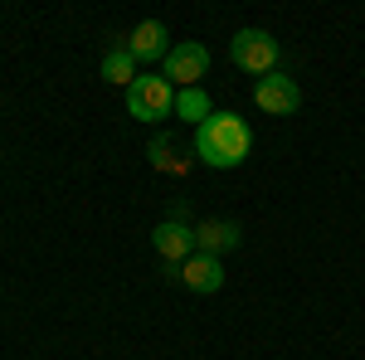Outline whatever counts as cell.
<instances>
[{
	"mask_svg": "<svg viewBox=\"0 0 365 360\" xmlns=\"http://www.w3.org/2000/svg\"><path fill=\"white\" fill-rule=\"evenodd\" d=\"M249 151H253V127L239 117V112H210L205 122L195 127V156H200V166H210V170H234V166H244L249 161Z\"/></svg>",
	"mask_w": 365,
	"mask_h": 360,
	"instance_id": "6da1fadb",
	"label": "cell"
},
{
	"mask_svg": "<svg viewBox=\"0 0 365 360\" xmlns=\"http://www.w3.org/2000/svg\"><path fill=\"white\" fill-rule=\"evenodd\" d=\"M278 58H282V44L268 29H239V34L229 39V63H234L239 73L268 78V73H278Z\"/></svg>",
	"mask_w": 365,
	"mask_h": 360,
	"instance_id": "7a4b0ae2",
	"label": "cell"
},
{
	"mask_svg": "<svg viewBox=\"0 0 365 360\" xmlns=\"http://www.w3.org/2000/svg\"><path fill=\"white\" fill-rule=\"evenodd\" d=\"M127 117L132 122H166V117H175V88L166 78L141 73L137 83L127 88Z\"/></svg>",
	"mask_w": 365,
	"mask_h": 360,
	"instance_id": "3957f363",
	"label": "cell"
},
{
	"mask_svg": "<svg viewBox=\"0 0 365 360\" xmlns=\"http://www.w3.org/2000/svg\"><path fill=\"white\" fill-rule=\"evenodd\" d=\"M175 93L180 88H200V78H210V49L195 44V39H185V44H170L166 54V73H161Z\"/></svg>",
	"mask_w": 365,
	"mask_h": 360,
	"instance_id": "277c9868",
	"label": "cell"
},
{
	"mask_svg": "<svg viewBox=\"0 0 365 360\" xmlns=\"http://www.w3.org/2000/svg\"><path fill=\"white\" fill-rule=\"evenodd\" d=\"M253 103L263 112H273V117H292V112L302 108V88H297V78H287V73H268V78H258L253 83Z\"/></svg>",
	"mask_w": 365,
	"mask_h": 360,
	"instance_id": "5b68a950",
	"label": "cell"
},
{
	"mask_svg": "<svg viewBox=\"0 0 365 360\" xmlns=\"http://www.w3.org/2000/svg\"><path fill=\"white\" fill-rule=\"evenodd\" d=\"M151 244H156V253L166 258V268H180L190 253H195V229L180 220H161L156 229H151Z\"/></svg>",
	"mask_w": 365,
	"mask_h": 360,
	"instance_id": "8992f818",
	"label": "cell"
},
{
	"mask_svg": "<svg viewBox=\"0 0 365 360\" xmlns=\"http://www.w3.org/2000/svg\"><path fill=\"white\" fill-rule=\"evenodd\" d=\"M180 282L190 287V292H200V297H210V292H220L225 287V263L220 258H210V253H190L185 263H180Z\"/></svg>",
	"mask_w": 365,
	"mask_h": 360,
	"instance_id": "52a82bcc",
	"label": "cell"
},
{
	"mask_svg": "<svg viewBox=\"0 0 365 360\" xmlns=\"http://www.w3.org/2000/svg\"><path fill=\"white\" fill-rule=\"evenodd\" d=\"M122 44L132 49V58H137V63H156V58L170 54V29L161 25V20H141V25L122 39Z\"/></svg>",
	"mask_w": 365,
	"mask_h": 360,
	"instance_id": "ba28073f",
	"label": "cell"
},
{
	"mask_svg": "<svg viewBox=\"0 0 365 360\" xmlns=\"http://www.w3.org/2000/svg\"><path fill=\"white\" fill-rule=\"evenodd\" d=\"M244 244V229L234 220H205L195 224V253H210V258H225Z\"/></svg>",
	"mask_w": 365,
	"mask_h": 360,
	"instance_id": "9c48e42d",
	"label": "cell"
},
{
	"mask_svg": "<svg viewBox=\"0 0 365 360\" xmlns=\"http://www.w3.org/2000/svg\"><path fill=\"white\" fill-rule=\"evenodd\" d=\"M98 73H103L108 83H117V88H132L141 78V73H137V58H132L127 44H113V49L103 54V63H98Z\"/></svg>",
	"mask_w": 365,
	"mask_h": 360,
	"instance_id": "30bf717a",
	"label": "cell"
},
{
	"mask_svg": "<svg viewBox=\"0 0 365 360\" xmlns=\"http://www.w3.org/2000/svg\"><path fill=\"white\" fill-rule=\"evenodd\" d=\"M146 156H151V166L156 170H170V175H185L190 170V161L180 156V146H175V137H151V146H146Z\"/></svg>",
	"mask_w": 365,
	"mask_h": 360,
	"instance_id": "8fae6325",
	"label": "cell"
},
{
	"mask_svg": "<svg viewBox=\"0 0 365 360\" xmlns=\"http://www.w3.org/2000/svg\"><path fill=\"white\" fill-rule=\"evenodd\" d=\"M210 98H205V88H180V93H175V117H185V122H205V117H210Z\"/></svg>",
	"mask_w": 365,
	"mask_h": 360,
	"instance_id": "7c38bea8",
	"label": "cell"
}]
</instances>
